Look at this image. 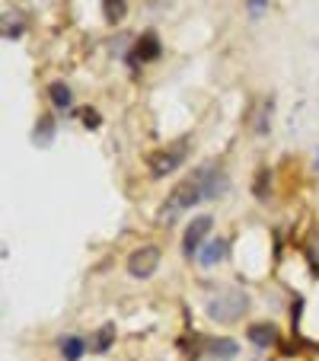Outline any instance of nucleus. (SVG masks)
<instances>
[{"mask_svg": "<svg viewBox=\"0 0 319 361\" xmlns=\"http://www.w3.org/2000/svg\"><path fill=\"white\" fill-rule=\"evenodd\" d=\"M201 198H208V176H204V166H198V170L189 173L182 183L173 185V192L166 195V202L160 204L156 221H160V224H173V221L182 218L189 208H195Z\"/></svg>", "mask_w": 319, "mask_h": 361, "instance_id": "obj_1", "label": "nucleus"}, {"mask_svg": "<svg viewBox=\"0 0 319 361\" xmlns=\"http://www.w3.org/2000/svg\"><path fill=\"white\" fill-rule=\"evenodd\" d=\"M246 307H249V294H246L243 288H237V285L218 288V291L208 294V317L211 320H218V323H224V326L243 320Z\"/></svg>", "mask_w": 319, "mask_h": 361, "instance_id": "obj_2", "label": "nucleus"}, {"mask_svg": "<svg viewBox=\"0 0 319 361\" xmlns=\"http://www.w3.org/2000/svg\"><path fill=\"white\" fill-rule=\"evenodd\" d=\"M189 150H192V137H182V141L170 144V147H163V150H154V154L147 157L150 176H154V179H163V176H170V173H176L179 166L185 164Z\"/></svg>", "mask_w": 319, "mask_h": 361, "instance_id": "obj_3", "label": "nucleus"}, {"mask_svg": "<svg viewBox=\"0 0 319 361\" xmlns=\"http://www.w3.org/2000/svg\"><path fill=\"white\" fill-rule=\"evenodd\" d=\"M160 259H163V250L154 243H144L128 256L125 269H128V275H135V279H150V275L160 269Z\"/></svg>", "mask_w": 319, "mask_h": 361, "instance_id": "obj_4", "label": "nucleus"}, {"mask_svg": "<svg viewBox=\"0 0 319 361\" xmlns=\"http://www.w3.org/2000/svg\"><path fill=\"white\" fill-rule=\"evenodd\" d=\"M211 227H214V218H211V214H195V218H192V224L185 227V233H182V256L185 259H198V252H201Z\"/></svg>", "mask_w": 319, "mask_h": 361, "instance_id": "obj_5", "label": "nucleus"}, {"mask_svg": "<svg viewBox=\"0 0 319 361\" xmlns=\"http://www.w3.org/2000/svg\"><path fill=\"white\" fill-rule=\"evenodd\" d=\"M131 64H147V61H156V58L163 55V48H160V39L156 32H144L141 39L131 45Z\"/></svg>", "mask_w": 319, "mask_h": 361, "instance_id": "obj_6", "label": "nucleus"}, {"mask_svg": "<svg viewBox=\"0 0 319 361\" xmlns=\"http://www.w3.org/2000/svg\"><path fill=\"white\" fill-rule=\"evenodd\" d=\"M227 252H230V243H227L224 237L211 240V243H204V246H201V252H198V266H201V269L218 266V262H224V259H227Z\"/></svg>", "mask_w": 319, "mask_h": 361, "instance_id": "obj_7", "label": "nucleus"}, {"mask_svg": "<svg viewBox=\"0 0 319 361\" xmlns=\"http://www.w3.org/2000/svg\"><path fill=\"white\" fill-rule=\"evenodd\" d=\"M272 116H275V99L265 96V99L256 106V116H252V131H256L258 137L272 135Z\"/></svg>", "mask_w": 319, "mask_h": 361, "instance_id": "obj_8", "label": "nucleus"}, {"mask_svg": "<svg viewBox=\"0 0 319 361\" xmlns=\"http://www.w3.org/2000/svg\"><path fill=\"white\" fill-rule=\"evenodd\" d=\"M201 352L218 361H230V358H237L239 345L233 339H201Z\"/></svg>", "mask_w": 319, "mask_h": 361, "instance_id": "obj_9", "label": "nucleus"}, {"mask_svg": "<svg viewBox=\"0 0 319 361\" xmlns=\"http://www.w3.org/2000/svg\"><path fill=\"white\" fill-rule=\"evenodd\" d=\"M246 336H249L252 345L272 348L275 342H278V326H275V323H252V326L246 329Z\"/></svg>", "mask_w": 319, "mask_h": 361, "instance_id": "obj_10", "label": "nucleus"}, {"mask_svg": "<svg viewBox=\"0 0 319 361\" xmlns=\"http://www.w3.org/2000/svg\"><path fill=\"white\" fill-rule=\"evenodd\" d=\"M55 131H58L55 118H51V116H42L39 122H35L32 144H35V147H51V141H55Z\"/></svg>", "mask_w": 319, "mask_h": 361, "instance_id": "obj_11", "label": "nucleus"}, {"mask_svg": "<svg viewBox=\"0 0 319 361\" xmlns=\"http://www.w3.org/2000/svg\"><path fill=\"white\" fill-rule=\"evenodd\" d=\"M128 16V0H102V20L109 26H118Z\"/></svg>", "mask_w": 319, "mask_h": 361, "instance_id": "obj_12", "label": "nucleus"}, {"mask_svg": "<svg viewBox=\"0 0 319 361\" xmlns=\"http://www.w3.org/2000/svg\"><path fill=\"white\" fill-rule=\"evenodd\" d=\"M48 99H51L55 109H70V106H74V93H70V87L61 83V80H55L51 87H48Z\"/></svg>", "mask_w": 319, "mask_h": 361, "instance_id": "obj_13", "label": "nucleus"}, {"mask_svg": "<svg viewBox=\"0 0 319 361\" xmlns=\"http://www.w3.org/2000/svg\"><path fill=\"white\" fill-rule=\"evenodd\" d=\"M61 352H64V361H80L83 352H87V339H80V336H64Z\"/></svg>", "mask_w": 319, "mask_h": 361, "instance_id": "obj_14", "label": "nucleus"}, {"mask_svg": "<svg viewBox=\"0 0 319 361\" xmlns=\"http://www.w3.org/2000/svg\"><path fill=\"white\" fill-rule=\"evenodd\" d=\"M112 342H115V323H106V326H99V333H96L93 348L96 352H109Z\"/></svg>", "mask_w": 319, "mask_h": 361, "instance_id": "obj_15", "label": "nucleus"}, {"mask_svg": "<svg viewBox=\"0 0 319 361\" xmlns=\"http://www.w3.org/2000/svg\"><path fill=\"white\" fill-rule=\"evenodd\" d=\"M20 35H23V23L20 20H16V23H10V16H7V20H4V39H20Z\"/></svg>", "mask_w": 319, "mask_h": 361, "instance_id": "obj_16", "label": "nucleus"}, {"mask_svg": "<svg viewBox=\"0 0 319 361\" xmlns=\"http://www.w3.org/2000/svg\"><path fill=\"white\" fill-rule=\"evenodd\" d=\"M99 122H102V118H99V112H96V109H83V125H87V128H96Z\"/></svg>", "mask_w": 319, "mask_h": 361, "instance_id": "obj_17", "label": "nucleus"}, {"mask_svg": "<svg viewBox=\"0 0 319 361\" xmlns=\"http://www.w3.org/2000/svg\"><path fill=\"white\" fill-rule=\"evenodd\" d=\"M249 10H252V16H262L265 0H249Z\"/></svg>", "mask_w": 319, "mask_h": 361, "instance_id": "obj_18", "label": "nucleus"}, {"mask_svg": "<svg viewBox=\"0 0 319 361\" xmlns=\"http://www.w3.org/2000/svg\"><path fill=\"white\" fill-rule=\"evenodd\" d=\"M256 195L265 198V170H258V185H256Z\"/></svg>", "mask_w": 319, "mask_h": 361, "instance_id": "obj_19", "label": "nucleus"}, {"mask_svg": "<svg viewBox=\"0 0 319 361\" xmlns=\"http://www.w3.org/2000/svg\"><path fill=\"white\" fill-rule=\"evenodd\" d=\"M316 164H319V154H316Z\"/></svg>", "mask_w": 319, "mask_h": 361, "instance_id": "obj_20", "label": "nucleus"}]
</instances>
